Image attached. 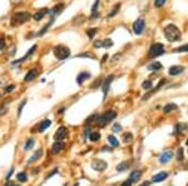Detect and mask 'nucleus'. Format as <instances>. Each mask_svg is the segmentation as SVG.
I'll list each match as a JSON object with an SVG mask.
<instances>
[{
    "label": "nucleus",
    "mask_w": 188,
    "mask_h": 186,
    "mask_svg": "<svg viewBox=\"0 0 188 186\" xmlns=\"http://www.w3.org/2000/svg\"><path fill=\"white\" fill-rule=\"evenodd\" d=\"M164 35L171 42H176L181 40V30L173 24H169L164 28Z\"/></svg>",
    "instance_id": "obj_1"
},
{
    "label": "nucleus",
    "mask_w": 188,
    "mask_h": 186,
    "mask_svg": "<svg viewBox=\"0 0 188 186\" xmlns=\"http://www.w3.org/2000/svg\"><path fill=\"white\" fill-rule=\"evenodd\" d=\"M116 116H117V113H116V111L109 110V111H107L106 114H103V115H101V116H98L95 123H97V125H98L99 127H103V126H106L107 124L111 123L112 120L116 119Z\"/></svg>",
    "instance_id": "obj_2"
},
{
    "label": "nucleus",
    "mask_w": 188,
    "mask_h": 186,
    "mask_svg": "<svg viewBox=\"0 0 188 186\" xmlns=\"http://www.w3.org/2000/svg\"><path fill=\"white\" fill-rule=\"evenodd\" d=\"M30 19V14L28 11H20V13H15L13 17H12V25L13 26H18V25H22L24 23Z\"/></svg>",
    "instance_id": "obj_3"
},
{
    "label": "nucleus",
    "mask_w": 188,
    "mask_h": 186,
    "mask_svg": "<svg viewBox=\"0 0 188 186\" xmlns=\"http://www.w3.org/2000/svg\"><path fill=\"white\" fill-rule=\"evenodd\" d=\"M54 55L58 60H65L67 57H69L70 50H69V47H67L64 45H58L54 47Z\"/></svg>",
    "instance_id": "obj_4"
},
{
    "label": "nucleus",
    "mask_w": 188,
    "mask_h": 186,
    "mask_svg": "<svg viewBox=\"0 0 188 186\" xmlns=\"http://www.w3.org/2000/svg\"><path fill=\"white\" fill-rule=\"evenodd\" d=\"M162 54H164V46L162 45L161 42H155V44H153L148 50V57H150V59L158 57Z\"/></svg>",
    "instance_id": "obj_5"
},
{
    "label": "nucleus",
    "mask_w": 188,
    "mask_h": 186,
    "mask_svg": "<svg viewBox=\"0 0 188 186\" xmlns=\"http://www.w3.org/2000/svg\"><path fill=\"white\" fill-rule=\"evenodd\" d=\"M145 29V21L144 19L142 18H139L138 20H135L134 21V24H133V31H134V34H137V35H140L144 31Z\"/></svg>",
    "instance_id": "obj_6"
},
{
    "label": "nucleus",
    "mask_w": 188,
    "mask_h": 186,
    "mask_svg": "<svg viewBox=\"0 0 188 186\" xmlns=\"http://www.w3.org/2000/svg\"><path fill=\"white\" fill-rule=\"evenodd\" d=\"M107 162L104 160H101V159H97V160H94L92 162V169L94 171H98V172H103L104 170L107 169Z\"/></svg>",
    "instance_id": "obj_7"
},
{
    "label": "nucleus",
    "mask_w": 188,
    "mask_h": 186,
    "mask_svg": "<svg viewBox=\"0 0 188 186\" xmlns=\"http://www.w3.org/2000/svg\"><path fill=\"white\" fill-rule=\"evenodd\" d=\"M67 135H68V130L65 129L64 126H61V127H59V129L55 131L54 140H55V141H61L63 139H65Z\"/></svg>",
    "instance_id": "obj_8"
},
{
    "label": "nucleus",
    "mask_w": 188,
    "mask_h": 186,
    "mask_svg": "<svg viewBox=\"0 0 188 186\" xmlns=\"http://www.w3.org/2000/svg\"><path fill=\"white\" fill-rule=\"evenodd\" d=\"M172 157H173V152H172L171 150H166L159 156V162L161 164H167V162H169L172 160Z\"/></svg>",
    "instance_id": "obj_9"
},
{
    "label": "nucleus",
    "mask_w": 188,
    "mask_h": 186,
    "mask_svg": "<svg viewBox=\"0 0 188 186\" xmlns=\"http://www.w3.org/2000/svg\"><path fill=\"white\" fill-rule=\"evenodd\" d=\"M114 79V75H109L106 80L103 81V95H104V98L107 96V94H108V89H109V85H111V83H112V80Z\"/></svg>",
    "instance_id": "obj_10"
},
{
    "label": "nucleus",
    "mask_w": 188,
    "mask_h": 186,
    "mask_svg": "<svg viewBox=\"0 0 188 186\" xmlns=\"http://www.w3.org/2000/svg\"><path fill=\"white\" fill-rule=\"evenodd\" d=\"M90 78V74L88 71H82L79 75L77 76V83L78 85H83V83H84L85 80H88V79Z\"/></svg>",
    "instance_id": "obj_11"
},
{
    "label": "nucleus",
    "mask_w": 188,
    "mask_h": 186,
    "mask_svg": "<svg viewBox=\"0 0 188 186\" xmlns=\"http://www.w3.org/2000/svg\"><path fill=\"white\" fill-rule=\"evenodd\" d=\"M46 14H49V10L48 9H40V10H38L34 15H33V19L35 20V21H39V20H41Z\"/></svg>",
    "instance_id": "obj_12"
},
{
    "label": "nucleus",
    "mask_w": 188,
    "mask_h": 186,
    "mask_svg": "<svg viewBox=\"0 0 188 186\" xmlns=\"http://www.w3.org/2000/svg\"><path fill=\"white\" fill-rule=\"evenodd\" d=\"M167 176H168V172H166V171L158 172L157 175H154V176H153L152 181L153 182H162V181H164V180L167 179Z\"/></svg>",
    "instance_id": "obj_13"
},
{
    "label": "nucleus",
    "mask_w": 188,
    "mask_h": 186,
    "mask_svg": "<svg viewBox=\"0 0 188 186\" xmlns=\"http://www.w3.org/2000/svg\"><path fill=\"white\" fill-rule=\"evenodd\" d=\"M64 146L65 145H64V142H63V141H55L54 145L51 146V152H53V154H59L63 149H64Z\"/></svg>",
    "instance_id": "obj_14"
},
{
    "label": "nucleus",
    "mask_w": 188,
    "mask_h": 186,
    "mask_svg": "<svg viewBox=\"0 0 188 186\" xmlns=\"http://www.w3.org/2000/svg\"><path fill=\"white\" fill-rule=\"evenodd\" d=\"M184 71V68L183 66H178V65H176V66H172L169 69V75L172 76H176V75H179V74H182Z\"/></svg>",
    "instance_id": "obj_15"
},
{
    "label": "nucleus",
    "mask_w": 188,
    "mask_h": 186,
    "mask_svg": "<svg viewBox=\"0 0 188 186\" xmlns=\"http://www.w3.org/2000/svg\"><path fill=\"white\" fill-rule=\"evenodd\" d=\"M36 75H38V71H36V69H31V70L28 71L27 75H25L24 80L27 81V83H30V81H33L34 79L36 78Z\"/></svg>",
    "instance_id": "obj_16"
},
{
    "label": "nucleus",
    "mask_w": 188,
    "mask_h": 186,
    "mask_svg": "<svg viewBox=\"0 0 188 186\" xmlns=\"http://www.w3.org/2000/svg\"><path fill=\"white\" fill-rule=\"evenodd\" d=\"M51 125V121L49 120V119H45V120H43L41 123L39 124V126H38V131L39 132H43V131H45L48 127Z\"/></svg>",
    "instance_id": "obj_17"
},
{
    "label": "nucleus",
    "mask_w": 188,
    "mask_h": 186,
    "mask_svg": "<svg viewBox=\"0 0 188 186\" xmlns=\"http://www.w3.org/2000/svg\"><path fill=\"white\" fill-rule=\"evenodd\" d=\"M63 9H64V4L60 3V4H58V5H55V6L51 9V10H49V14H50V15H59V14L63 11Z\"/></svg>",
    "instance_id": "obj_18"
},
{
    "label": "nucleus",
    "mask_w": 188,
    "mask_h": 186,
    "mask_svg": "<svg viewBox=\"0 0 188 186\" xmlns=\"http://www.w3.org/2000/svg\"><path fill=\"white\" fill-rule=\"evenodd\" d=\"M140 176H142V171H140V170H134V171H132V174H130L129 180L132 182H137L140 179Z\"/></svg>",
    "instance_id": "obj_19"
},
{
    "label": "nucleus",
    "mask_w": 188,
    "mask_h": 186,
    "mask_svg": "<svg viewBox=\"0 0 188 186\" xmlns=\"http://www.w3.org/2000/svg\"><path fill=\"white\" fill-rule=\"evenodd\" d=\"M147 69H148L149 71H158V70H161V69H162V64H161V62H158V61L150 62L149 65L147 66Z\"/></svg>",
    "instance_id": "obj_20"
},
{
    "label": "nucleus",
    "mask_w": 188,
    "mask_h": 186,
    "mask_svg": "<svg viewBox=\"0 0 188 186\" xmlns=\"http://www.w3.org/2000/svg\"><path fill=\"white\" fill-rule=\"evenodd\" d=\"M128 167H129V162L128 161H123L121 164H118L116 170L118 172H123V171H125V170H128Z\"/></svg>",
    "instance_id": "obj_21"
},
{
    "label": "nucleus",
    "mask_w": 188,
    "mask_h": 186,
    "mask_svg": "<svg viewBox=\"0 0 188 186\" xmlns=\"http://www.w3.org/2000/svg\"><path fill=\"white\" fill-rule=\"evenodd\" d=\"M41 155H43V150H41V149H39V150H38V151H35V154H34V155L29 159V161H28V162H29V164H31V162H35L36 160H39V159L41 157Z\"/></svg>",
    "instance_id": "obj_22"
},
{
    "label": "nucleus",
    "mask_w": 188,
    "mask_h": 186,
    "mask_svg": "<svg viewBox=\"0 0 188 186\" xmlns=\"http://www.w3.org/2000/svg\"><path fill=\"white\" fill-rule=\"evenodd\" d=\"M122 140L125 144H129V142H132V140H133V135L130 134V132H124L122 136Z\"/></svg>",
    "instance_id": "obj_23"
},
{
    "label": "nucleus",
    "mask_w": 188,
    "mask_h": 186,
    "mask_svg": "<svg viewBox=\"0 0 188 186\" xmlns=\"http://www.w3.org/2000/svg\"><path fill=\"white\" fill-rule=\"evenodd\" d=\"M178 108H177V105L176 104H168V105H166L164 106V113L166 114H168V113H172V111H174V110H177Z\"/></svg>",
    "instance_id": "obj_24"
},
{
    "label": "nucleus",
    "mask_w": 188,
    "mask_h": 186,
    "mask_svg": "<svg viewBox=\"0 0 188 186\" xmlns=\"http://www.w3.org/2000/svg\"><path fill=\"white\" fill-rule=\"evenodd\" d=\"M53 21H54V19H50V21H49V23H48V24H46V25L44 26V28H43V29H41V30L39 31V33H38V35H39V36H41V35H44V34L46 33V31H48V29L50 28V25H51V24H53Z\"/></svg>",
    "instance_id": "obj_25"
},
{
    "label": "nucleus",
    "mask_w": 188,
    "mask_h": 186,
    "mask_svg": "<svg viewBox=\"0 0 188 186\" xmlns=\"http://www.w3.org/2000/svg\"><path fill=\"white\" fill-rule=\"evenodd\" d=\"M187 124H183V123H179V124H177L176 125V132H183L184 130H187Z\"/></svg>",
    "instance_id": "obj_26"
},
{
    "label": "nucleus",
    "mask_w": 188,
    "mask_h": 186,
    "mask_svg": "<svg viewBox=\"0 0 188 186\" xmlns=\"http://www.w3.org/2000/svg\"><path fill=\"white\" fill-rule=\"evenodd\" d=\"M108 142H109V144H111L112 146H118V145H119L117 137L113 136V135H108Z\"/></svg>",
    "instance_id": "obj_27"
},
{
    "label": "nucleus",
    "mask_w": 188,
    "mask_h": 186,
    "mask_svg": "<svg viewBox=\"0 0 188 186\" xmlns=\"http://www.w3.org/2000/svg\"><path fill=\"white\" fill-rule=\"evenodd\" d=\"M34 144H35V141H34V139H29L27 142H25V145H24V150H31L33 149V146H34Z\"/></svg>",
    "instance_id": "obj_28"
},
{
    "label": "nucleus",
    "mask_w": 188,
    "mask_h": 186,
    "mask_svg": "<svg viewBox=\"0 0 188 186\" xmlns=\"http://www.w3.org/2000/svg\"><path fill=\"white\" fill-rule=\"evenodd\" d=\"M99 139H101V134L99 132H90V135H89V140L90 141H93V142H95V141H98Z\"/></svg>",
    "instance_id": "obj_29"
},
{
    "label": "nucleus",
    "mask_w": 188,
    "mask_h": 186,
    "mask_svg": "<svg viewBox=\"0 0 188 186\" xmlns=\"http://www.w3.org/2000/svg\"><path fill=\"white\" fill-rule=\"evenodd\" d=\"M119 8H121V4H117L116 6H114V8L112 9V11L108 14V18H113L114 15H116V14H117V13L119 11Z\"/></svg>",
    "instance_id": "obj_30"
},
{
    "label": "nucleus",
    "mask_w": 188,
    "mask_h": 186,
    "mask_svg": "<svg viewBox=\"0 0 188 186\" xmlns=\"http://www.w3.org/2000/svg\"><path fill=\"white\" fill-rule=\"evenodd\" d=\"M17 179L19 180L20 182H25V181H27V174H25V172H19V174H17Z\"/></svg>",
    "instance_id": "obj_31"
},
{
    "label": "nucleus",
    "mask_w": 188,
    "mask_h": 186,
    "mask_svg": "<svg viewBox=\"0 0 188 186\" xmlns=\"http://www.w3.org/2000/svg\"><path fill=\"white\" fill-rule=\"evenodd\" d=\"M152 81H150V80H145L143 84H142V88L144 89V90H150V89H152Z\"/></svg>",
    "instance_id": "obj_32"
},
{
    "label": "nucleus",
    "mask_w": 188,
    "mask_h": 186,
    "mask_svg": "<svg viewBox=\"0 0 188 186\" xmlns=\"http://www.w3.org/2000/svg\"><path fill=\"white\" fill-rule=\"evenodd\" d=\"M99 4H101V1L99 0H95L92 6V14H97L98 13V8H99Z\"/></svg>",
    "instance_id": "obj_33"
},
{
    "label": "nucleus",
    "mask_w": 188,
    "mask_h": 186,
    "mask_svg": "<svg viewBox=\"0 0 188 186\" xmlns=\"http://www.w3.org/2000/svg\"><path fill=\"white\" fill-rule=\"evenodd\" d=\"M177 160L178 161H183V149L179 147L177 151Z\"/></svg>",
    "instance_id": "obj_34"
},
{
    "label": "nucleus",
    "mask_w": 188,
    "mask_h": 186,
    "mask_svg": "<svg viewBox=\"0 0 188 186\" xmlns=\"http://www.w3.org/2000/svg\"><path fill=\"white\" fill-rule=\"evenodd\" d=\"M98 33V29H89V30H87V35L89 36L90 39L94 38V35H95Z\"/></svg>",
    "instance_id": "obj_35"
},
{
    "label": "nucleus",
    "mask_w": 188,
    "mask_h": 186,
    "mask_svg": "<svg viewBox=\"0 0 188 186\" xmlns=\"http://www.w3.org/2000/svg\"><path fill=\"white\" fill-rule=\"evenodd\" d=\"M167 0H154V6L155 8H161V6H163V5L166 4Z\"/></svg>",
    "instance_id": "obj_36"
},
{
    "label": "nucleus",
    "mask_w": 188,
    "mask_h": 186,
    "mask_svg": "<svg viewBox=\"0 0 188 186\" xmlns=\"http://www.w3.org/2000/svg\"><path fill=\"white\" fill-rule=\"evenodd\" d=\"M103 46H104V47H111V46H113V41H112L111 39L104 40V41H103Z\"/></svg>",
    "instance_id": "obj_37"
},
{
    "label": "nucleus",
    "mask_w": 188,
    "mask_h": 186,
    "mask_svg": "<svg viewBox=\"0 0 188 186\" xmlns=\"http://www.w3.org/2000/svg\"><path fill=\"white\" fill-rule=\"evenodd\" d=\"M8 113V108L5 105H1L0 106V116H3V115H5Z\"/></svg>",
    "instance_id": "obj_38"
},
{
    "label": "nucleus",
    "mask_w": 188,
    "mask_h": 186,
    "mask_svg": "<svg viewBox=\"0 0 188 186\" xmlns=\"http://www.w3.org/2000/svg\"><path fill=\"white\" fill-rule=\"evenodd\" d=\"M102 84H103V80H102V79H98V80H97L95 83L92 84V89H95L97 86H101Z\"/></svg>",
    "instance_id": "obj_39"
},
{
    "label": "nucleus",
    "mask_w": 188,
    "mask_h": 186,
    "mask_svg": "<svg viewBox=\"0 0 188 186\" xmlns=\"http://www.w3.org/2000/svg\"><path fill=\"white\" fill-rule=\"evenodd\" d=\"M25 104H27V100H23L22 101V104H20V106H19V110H18V116L22 114V110H23V108L25 106Z\"/></svg>",
    "instance_id": "obj_40"
},
{
    "label": "nucleus",
    "mask_w": 188,
    "mask_h": 186,
    "mask_svg": "<svg viewBox=\"0 0 188 186\" xmlns=\"http://www.w3.org/2000/svg\"><path fill=\"white\" fill-rule=\"evenodd\" d=\"M14 89H15V85H14V84H12V85H9V86L5 88V93H12Z\"/></svg>",
    "instance_id": "obj_41"
},
{
    "label": "nucleus",
    "mask_w": 188,
    "mask_h": 186,
    "mask_svg": "<svg viewBox=\"0 0 188 186\" xmlns=\"http://www.w3.org/2000/svg\"><path fill=\"white\" fill-rule=\"evenodd\" d=\"M122 130V126L119 125V124H114V126H113V131L114 132H119Z\"/></svg>",
    "instance_id": "obj_42"
},
{
    "label": "nucleus",
    "mask_w": 188,
    "mask_h": 186,
    "mask_svg": "<svg viewBox=\"0 0 188 186\" xmlns=\"http://www.w3.org/2000/svg\"><path fill=\"white\" fill-rule=\"evenodd\" d=\"M97 118H98V116H97V115H92V116H90V118H88V119H87V123H85V124L88 125V124H90V123H93V121H94V119H97Z\"/></svg>",
    "instance_id": "obj_43"
},
{
    "label": "nucleus",
    "mask_w": 188,
    "mask_h": 186,
    "mask_svg": "<svg viewBox=\"0 0 188 186\" xmlns=\"http://www.w3.org/2000/svg\"><path fill=\"white\" fill-rule=\"evenodd\" d=\"M79 56H85V57H92V59H94V57H95V56H94V55L92 54V52H85V54H80Z\"/></svg>",
    "instance_id": "obj_44"
},
{
    "label": "nucleus",
    "mask_w": 188,
    "mask_h": 186,
    "mask_svg": "<svg viewBox=\"0 0 188 186\" xmlns=\"http://www.w3.org/2000/svg\"><path fill=\"white\" fill-rule=\"evenodd\" d=\"M132 184H133V182H132V181H130V180L128 179V180H125V181H124V182H123L121 186H132Z\"/></svg>",
    "instance_id": "obj_45"
},
{
    "label": "nucleus",
    "mask_w": 188,
    "mask_h": 186,
    "mask_svg": "<svg viewBox=\"0 0 188 186\" xmlns=\"http://www.w3.org/2000/svg\"><path fill=\"white\" fill-rule=\"evenodd\" d=\"M94 46H95V47H102V46H103V41H102V40L95 41V42H94Z\"/></svg>",
    "instance_id": "obj_46"
},
{
    "label": "nucleus",
    "mask_w": 188,
    "mask_h": 186,
    "mask_svg": "<svg viewBox=\"0 0 188 186\" xmlns=\"http://www.w3.org/2000/svg\"><path fill=\"white\" fill-rule=\"evenodd\" d=\"M4 47H5V40L4 39H0V51H1Z\"/></svg>",
    "instance_id": "obj_47"
},
{
    "label": "nucleus",
    "mask_w": 188,
    "mask_h": 186,
    "mask_svg": "<svg viewBox=\"0 0 188 186\" xmlns=\"http://www.w3.org/2000/svg\"><path fill=\"white\" fill-rule=\"evenodd\" d=\"M107 59H108V55L106 54V55H104V56H103V59H102V62H104V61H107Z\"/></svg>",
    "instance_id": "obj_48"
},
{
    "label": "nucleus",
    "mask_w": 188,
    "mask_h": 186,
    "mask_svg": "<svg viewBox=\"0 0 188 186\" xmlns=\"http://www.w3.org/2000/svg\"><path fill=\"white\" fill-rule=\"evenodd\" d=\"M103 151H112L111 147H103Z\"/></svg>",
    "instance_id": "obj_49"
},
{
    "label": "nucleus",
    "mask_w": 188,
    "mask_h": 186,
    "mask_svg": "<svg viewBox=\"0 0 188 186\" xmlns=\"http://www.w3.org/2000/svg\"><path fill=\"white\" fill-rule=\"evenodd\" d=\"M5 186H19V185H15V184H12V182H8Z\"/></svg>",
    "instance_id": "obj_50"
},
{
    "label": "nucleus",
    "mask_w": 188,
    "mask_h": 186,
    "mask_svg": "<svg viewBox=\"0 0 188 186\" xmlns=\"http://www.w3.org/2000/svg\"><path fill=\"white\" fill-rule=\"evenodd\" d=\"M140 186H149V182H144V184H142Z\"/></svg>",
    "instance_id": "obj_51"
},
{
    "label": "nucleus",
    "mask_w": 188,
    "mask_h": 186,
    "mask_svg": "<svg viewBox=\"0 0 188 186\" xmlns=\"http://www.w3.org/2000/svg\"><path fill=\"white\" fill-rule=\"evenodd\" d=\"M74 186H78V184H75V185H74Z\"/></svg>",
    "instance_id": "obj_52"
},
{
    "label": "nucleus",
    "mask_w": 188,
    "mask_h": 186,
    "mask_svg": "<svg viewBox=\"0 0 188 186\" xmlns=\"http://www.w3.org/2000/svg\"><path fill=\"white\" fill-rule=\"evenodd\" d=\"M187 145H188V140H187Z\"/></svg>",
    "instance_id": "obj_53"
}]
</instances>
